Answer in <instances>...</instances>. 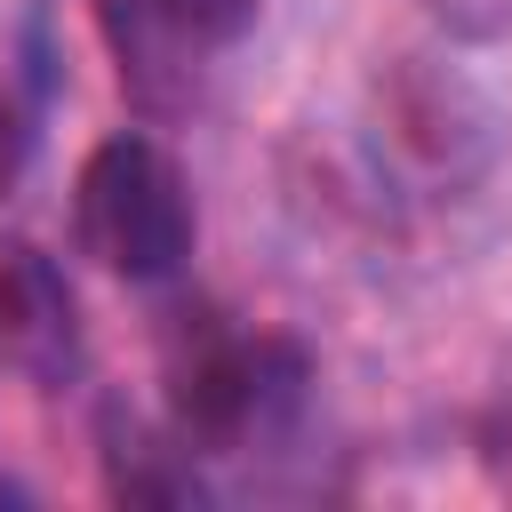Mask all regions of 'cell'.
<instances>
[{"label":"cell","mask_w":512,"mask_h":512,"mask_svg":"<svg viewBox=\"0 0 512 512\" xmlns=\"http://www.w3.org/2000/svg\"><path fill=\"white\" fill-rule=\"evenodd\" d=\"M432 8H440V16H448V24H464V32H496V24H504V8H512V0H432Z\"/></svg>","instance_id":"cell-6"},{"label":"cell","mask_w":512,"mask_h":512,"mask_svg":"<svg viewBox=\"0 0 512 512\" xmlns=\"http://www.w3.org/2000/svg\"><path fill=\"white\" fill-rule=\"evenodd\" d=\"M0 360L24 368V376H40V384L72 376V360H80L72 288H64V272H56L40 248H24V240H0Z\"/></svg>","instance_id":"cell-3"},{"label":"cell","mask_w":512,"mask_h":512,"mask_svg":"<svg viewBox=\"0 0 512 512\" xmlns=\"http://www.w3.org/2000/svg\"><path fill=\"white\" fill-rule=\"evenodd\" d=\"M72 224H80V248L120 272V280H168L184 256H192V192H184V168L120 128L88 152L80 168V192H72Z\"/></svg>","instance_id":"cell-1"},{"label":"cell","mask_w":512,"mask_h":512,"mask_svg":"<svg viewBox=\"0 0 512 512\" xmlns=\"http://www.w3.org/2000/svg\"><path fill=\"white\" fill-rule=\"evenodd\" d=\"M264 0H152V16L176 32V40H200V48H232L248 24H256Z\"/></svg>","instance_id":"cell-4"},{"label":"cell","mask_w":512,"mask_h":512,"mask_svg":"<svg viewBox=\"0 0 512 512\" xmlns=\"http://www.w3.org/2000/svg\"><path fill=\"white\" fill-rule=\"evenodd\" d=\"M168 392H176L184 432L232 440V432H248L272 400L296 392V352H288V344H248V336L200 328V344H184V352L168 360Z\"/></svg>","instance_id":"cell-2"},{"label":"cell","mask_w":512,"mask_h":512,"mask_svg":"<svg viewBox=\"0 0 512 512\" xmlns=\"http://www.w3.org/2000/svg\"><path fill=\"white\" fill-rule=\"evenodd\" d=\"M24 152H32V128H24V96H16V80L0 72V192L24 176Z\"/></svg>","instance_id":"cell-5"},{"label":"cell","mask_w":512,"mask_h":512,"mask_svg":"<svg viewBox=\"0 0 512 512\" xmlns=\"http://www.w3.org/2000/svg\"><path fill=\"white\" fill-rule=\"evenodd\" d=\"M0 504H24V488H16V480H8V472H0Z\"/></svg>","instance_id":"cell-7"}]
</instances>
